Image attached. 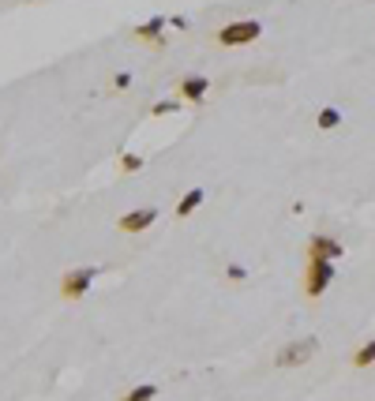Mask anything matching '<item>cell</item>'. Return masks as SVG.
<instances>
[{
	"label": "cell",
	"instance_id": "obj_1",
	"mask_svg": "<svg viewBox=\"0 0 375 401\" xmlns=\"http://www.w3.org/2000/svg\"><path fill=\"white\" fill-rule=\"evenodd\" d=\"M259 34H263V23L259 19H237V23H225L222 31H218V42L229 45V49H237V45L256 42Z\"/></svg>",
	"mask_w": 375,
	"mask_h": 401
},
{
	"label": "cell",
	"instance_id": "obj_2",
	"mask_svg": "<svg viewBox=\"0 0 375 401\" xmlns=\"http://www.w3.org/2000/svg\"><path fill=\"white\" fill-rule=\"evenodd\" d=\"M315 353H319V341H315V338H300V341L281 345L278 356H274V364H278V368H300V364H308Z\"/></svg>",
	"mask_w": 375,
	"mask_h": 401
},
{
	"label": "cell",
	"instance_id": "obj_3",
	"mask_svg": "<svg viewBox=\"0 0 375 401\" xmlns=\"http://www.w3.org/2000/svg\"><path fill=\"white\" fill-rule=\"evenodd\" d=\"M334 282V263H323V259H312L308 263V274H304V292L308 297H323Z\"/></svg>",
	"mask_w": 375,
	"mask_h": 401
},
{
	"label": "cell",
	"instance_id": "obj_4",
	"mask_svg": "<svg viewBox=\"0 0 375 401\" xmlns=\"http://www.w3.org/2000/svg\"><path fill=\"white\" fill-rule=\"evenodd\" d=\"M94 278H98V270H94V266H83V270H68V274L60 278V297H64V300L87 297V289L94 285Z\"/></svg>",
	"mask_w": 375,
	"mask_h": 401
},
{
	"label": "cell",
	"instance_id": "obj_5",
	"mask_svg": "<svg viewBox=\"0 0 375 401\" xmlns=\"http://www.w3.org/2000/svg\"><path fill=\"white\" fill-rule=\"evenodd\" d=\"M308 256L312 259H323V263H334L345 256V244L338 236H327V233H315L312 240H308Z\"/></svg>",
	"mask_w": 375,
	"mask_h": 401
},
{
	"label": "cell",
	"instance_id": "obj_6",
	"mask_svg": "<svg viewBox=\"0 0 375 401\" xmlns=\"http://www.w3.org/2000/svg\"><path fill=\"white\" fill-rule=\"evenodd\" d=\"M154 221H158V210H154V207H143V210H128L116 225H120L124 233H143V229H151Z\"/></svg>",
	"mask_w": 375,
	"mask_h": 401
},
{
	"label": "cell",
	"instance_id": "obj_7",
	"mask_svg": "<svg viewBox=\"0 0 375 401\" xmlns=\"http://www.w3.org/2000/svg\"><path fill=\"white\" fill-rule=\"evenodd\" d=\"M136 38L139 42H151V45H165V16H151L146 23H139Z\"/></svg>",
	"mask_w": 375,
	"mask_h": 401
},
{
	"label": "cell",
	"instance_id": "obj_8",
	"mask_svg": "<svg viewBox=\"0 0 375 401\" xmlns=\"http://www.w3.org/2000/svg\"><path fill=\"white\" fill-rule=\"evenodd\" d=\"M207 90H210V79L207 75H188L184 83H180V98L184 101H203Z\"/></svg>",
	"mask_w": 375,
	"mask_h": 401
},
{
	"label": "cell",
	"instance_id": "obj_9",
	"mask_svg": "<svg viewBox=\"0 0 375 401\" xmlns=\"http://www.w3.org/2000/svg\"><path fill=\"white\" fill-rule=\"evenodd\" d=\"M203 199H207V192H203V188H192V192H184V199L177 203V218H188V214H195L199 207H203Z\"/></svg>",
	"mask_w": 375,
	"mask_h": 401
},
{
	"label": "cell",
	"instance_id": "obj_10",
	"mask_svg": "<svg viewBox=\"0 0 375 401\" xmlns=\"http://www.w3.org/2000/svg\"><path fill=\"white\" fill-rule=\"evenodd\" d=\"M315 124H319V131H334V128L342 124V113L334 109V105H327V109H323V113L315 116Z\"/></svg>",
	"mask_w": 375,
	"mask_h": 401
},
{
	"label": "cell",
	"instance_id": "obj_11",
	"mask_svg": "<svg viewBox=\"0 0 375 401\" xmlns=\"http://www.w3.org/2000/svg\"><path fill=\"white\" fill-rule=\"evenodd\" d=\"M158 397V386L154 383H143V386H136V390H128L120 401H154Z\"/></svg>",
	"mask_w": 375,
	"mask_h": 401
},
{
	"label": "cell",
	"instance_id": "obj_12",
	"mask_svg": "<svg viewBox=\"0 0 375 401\" xmlns=\"http://www.w3.org/2000/svg\"><path fill=\"white\" fill-rule=\"evenodd\" d=\"M353 364H357V368H371V364H375V341H364V345H360V349L353 353Z\"/></svg>",
	"mask_w": 375,
	"mask_h": 401
},
{
	"label": "cell",
	"instance_id": "obj_13",
	"mask_svg": "<svg viewBox=\"0 0 375 401\" xmlns=\"http://www.w3.org/2000/svg\"><path fill=\"white\" fill-rule=\"evenodd\" d=\"M120 169H124V172H139L143 169V158L139 154H124V158H120Z\"/></svg>",
	"mask_w": 375,
	"mask_h": 401
},
{
	"label": "cell",
	"instance_id": "obj_14",
	"mask_svg": "<svg viewBox=\"0 0 375 401\" xmlns=\"http://www.w3.org/2000/svg\"><path fill=\"white\" fill-rule=\"evenodd\" d=\"M225 274H229L233 282H248V270H244L240 263H229V266H225Z\"/></svg>",
	"mask_w": 375,
	"mask_h": 401
},
{
	"label": "cell",
	"instance_id": "obj_15",
	"mask_svg": "<svg viewBox=\"0 0 375 401\" xmlns=\"http://www.w3.org/2000/svg\"><path fill=\"white\" fill-rule=\"evenodd\" d=\"M180 109V101H158L154 105V116H165V113H177Z\"/></svg>",
	"mask_w": 375,
	"mask_h": 401
},
{
	"label": "cell",
	"instance_id": "obj_16",
	"mask_svg": "<svg viewBox=\"0 0 375 401\" xmlns=\"http://www.w3.org/2000/svg\"><path fill=\"white\" fill-rule=\"evenodd\" d=\"M113 87H116V90H124V87H131V75H128V72H120V75L113 79Z\"/></svg>",
	"mask_w": 375,
	"mask_h": 401
}]
</instances>
